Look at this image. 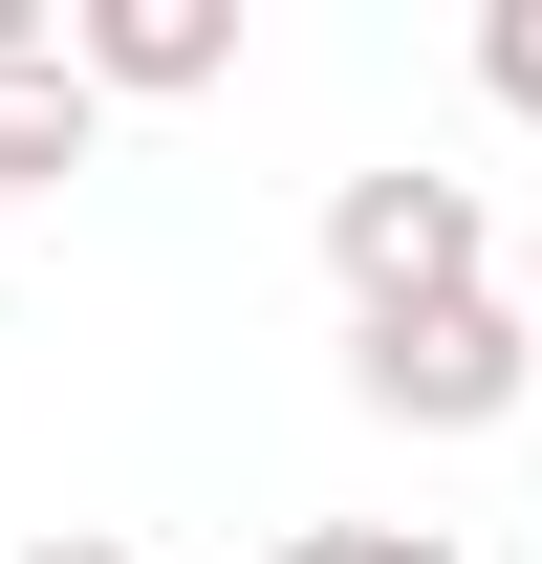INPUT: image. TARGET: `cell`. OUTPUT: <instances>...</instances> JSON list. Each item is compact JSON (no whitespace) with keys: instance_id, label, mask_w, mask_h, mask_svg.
I'll list each match as a JSON object with an SVG mask.
<instances>
[{"instance_id":"1","label":"cell","mask_w":542,"mask_h":564,"mask_svg":"<svg viewBox=\"0 0 542 564\" xmlns=\"http://www.w3.org/2000/svg\"><path fill=\"white\" fill-rule=\"evenodd\" d=\"M326 282H347V326H412V304H477L499 282V217H477V174H347L326 196Z\"/></svg>"},{"instance_id":"2","label":"cell","mask_w":542,"mask_h":564,"mask_svg":"<svg viewBox=\"0 0 542 564\" xmlns=\"http://www.w3.org/2000/svg\"><path fill=\"white\" fill-rule=\"evenodd\" d=\"M347 391H369L391 434H499V413L542 391V326L499 304V282H477V304H412V326H347Z\"/></svg>"},{"instance_id":"3","label":"cell","mask_w":542,"mask_h":564,"mask_svg":"<svg viewBox=\"0 0 542 564\" xmlns=\"http://www.w3.org/2000/svg\"><path fill=\"white\" fill-rule=\"evenodd\" d=\"M66 66L174 109V87H217V66H239V0H87V22H66Z\"/></svg>"},{"instance_id":"4","label":"cell","mask_w":542,"mask_h":564,"mask_svg":"<svg viewBox=\"0 0 542 564\" xmlns=\"http://www.w3.org/2000/svg\"><path fill=\"white\" fill-rule=\"evenodd\" d=\"M87 131H109V87H87L66 44H44V66H0V196H66Z\"/></svg>"},{"instance_id":"5","label":"cell","mask_w":542,"mask_h":564,"mask_svg":"<svg viewBox=\"0 0 542 564\" xmlns=\"http://www.w3.org/2000/svg\"><path fill=\"white\" fill-rule=\"evenodd\" d=\"M477 87H499V109L542 131V0H499V22H477Z\"/></svg>"},{"instance_id":"6","label":"cell","mask_w":542,"mask_h":564,"mask_svg":"<svg viewBox=\"0 0 542 564\" xmlns=\"http://www.w3.org/2000/svg\"><path fill=\"white\" fill-rule=\"evenodd\" d=\"M282 564H456V543H434V521H304Z\"/></svg>"},{"instance_id":"7","label":"cell","mask_w":542,"mask_h":564,"mask_svg":"<svg viewBox=\"0 0 542 564\" xmlns=\"http://www.w3.org/2000/svg\"><path fill=\"white\" fill-rule=\"evenodd\" d=\"M22 564H152V543H109V521H66V543H22Z\"/></svg>"}]
</instances>
